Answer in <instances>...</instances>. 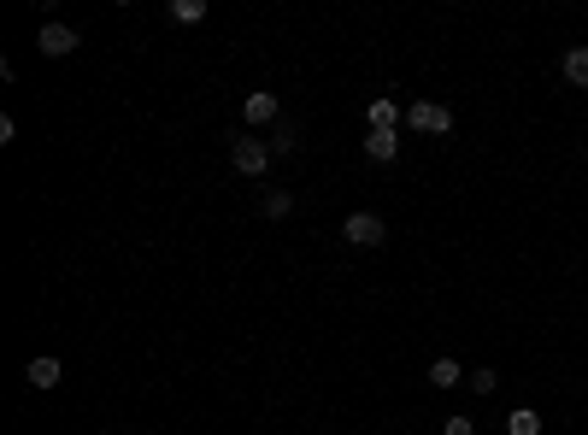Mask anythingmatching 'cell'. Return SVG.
Returning <instances> with one entry per match:
<instances>
[{
    "mask_svg": "<svg viewBox=\"0 0 588 435\" xmlns=\"http://www.w3.org/2000/svg\"><path fill=\"white\" fill-rule=\"evenodd\" d=\"M407 130H424V136H448L453 130V113L441 100H412L407 106Z\"/></svg>",
    "mask_w": 588,
    "mask_h": 435,
    "instance_id": "6da1fadb",
    "label": "cell"
},
{
    "mask_svg": "<svg viewBox=\"0 0 588 435\" xmlns=\"http://www.w3.org/2000/svg\"><path fill=\"white\" fill-rule=\"evenodd\" d=\"M341 236H348L353 247H382V236H389V230H382V218H377V212H348Z\"/></svg>",
    "mask_w": 588,
    "mask_h": 435,
    "instance_id": "7a4b0ae2",
    "label": "cell"
},
{
    "mask_svg": "<svg viewBox=\"0 0 588 435\" xmlns=\"http://www.w3.org/2000/svg\"><path fill=\"white\" fill-rule=\"evenodd\" d=\"M230 165H236L241 177H259V171H271V141H248V136H241L236 147H230Z\"/></svg>",
    "mask_w": 588,
    "mask_h": 435,
    "instance_id": "3957f363",
    "label": "cell"
},
{
    "mask_svg": "<svg viewBox=\"0 0 588 435\" xmlns=\"http://www.w3.org/2000/svg\"><path fill=\"white\" fill-rule=\"evenodd\" d=\"M36 47H42L47 59H65V54H77L83 42H77V29H71V24H42V36H36Z\"/></svg>",
    "mask_w": 588,
    "mask_h": 435,
    "instance_id": "277c9868",
    "label": "cell"
},
{
    "mask_svg": "<svg viewBox=\"0 0 588 435\" xmlns=\"http://www.w3.org/2000/svg\"><path fill=\"white\" fill-rule=\"evenodd\" d=\"M394 154H400V130H371V136H365V159L389 165Z\"/></svg>",
    "mask_w": 588,
    "mask_h": 435,
    "instance_id": "5b68a950",
    "label": "cell"
},
{
    "mask_svg": "<svg viewBox=\"0 0 588 435\" xmlns=\"http://www.w3.org/2000/svg\"><path fill=\"white\" fill-rule=\"evenodd\" d=\"M24 377H29V389H59V377H65V371H59L54 353H42V359H29V365H24Z\"/></svg>",
    "mask_w": 588,
    "mask_h": 435,
    "instance_id": "8992f818",
    "label": "cell"
},
{
    "mask_svg": "<svg viewBox=\"0 0 588 435\" xmlns=\"http://www.w3.org/2000/svg\"><path fill=\"white\" fill-rule=\"evenodd\" d=\"M241 118H248V124H277V95H265V88L248 95L241 100Z\"/></svg>",
    "mask_w": 588,
    "mask_h": 435,
    "instance_id": "52a82bcc",
    "label": "cell"
},
{
    "mask_svg": "<svg viewBox=\"0 0 588 435\" xmlns=\"http://www.w3.org/2000/svg\"><path fill=\"white\" fill-rule=\"evenodd\" d=\"M371 130H394V124H407V106H394V100H371Z\"/></svg>",
    "mask_w": 588,
    "mask_h": 435,
    "instance_id": "ba28073f",
    "label": "cell"
},
{
    "mask_svg": "<svg viewBox=\"0 0 588 435\" xmlns=\"http://www.w3.org/2000/svg\"><path fill=\"white\" fill-rule=\"evenodd\" d=\"M430 382H435V389H459V382H471V377L459 371V359H435V365H430Z\"/></svg>",
    "mask_w": 588,
    "mask_h": 435,
    "instance_id": "9c48e42d",
    "label": "cell"
},
{
    "mask_svg": "<svg viewBox=\"0 0 588 435\" xmlns=\"http://www.w3.org/2000/svg\"><path fill=\"white\" fill-rule=\"evenodd\" d=\"M165 18L171 24H200V18H206V0H171Z\"/></svg>",
    "mask_w": 588,
    "mask_h": 435,
    "instance_id": "30bf717a",
    "label": "cell"
},
{
    "mask_svg": "<svg viewBox=\"0 0 588 435\" xmlns=\"http://www.w3.org/2000/svg\"><path fill=\"white\" fill-rule=\"evenodd\" d=\"M565 83L588 88V47H571V54H565Z\"/></svg>",
    "mask_w": 588,
    "mask_h": 435,
    "instance_id": "8fae6325",
    "label": "cell"
},
{
    "mask_svg": "<svg viewBox=\"0 0 588 435\" xmlns=\"http://www.w3.org/2000/svg\"><path fill=\"white\" fill-rule=\"evenodd\" d=\"M259 212H265V218H289V212H294V195H289V188H271V195L259 200Z\"/></svg>",
    "mask_w": 588,
    "mask_h": 435,
    "instance_id": "7c38bea8",
    "label": "cell"
},
{
    "mask_svg": "<svg viewBox=\"0 0 588 435\" xmlns=\"http://www.w3.org/2000/svg\"><path fill=\"white\" fill-rule=\"evenodd\" d=\"M506 430H512V435H542V418H535L530 406H518L512 418H506Z\"/></svg>",
    "mask_w": 588,
    "mask_h": 435,
    "instance_id": "4fadbf2b",
    "label": "cell"
},
{
    "mask_svg": "<svg viewBox=\"0 0 588 435\" xmlns=\"http://www.w3.org/2000/svg\"><path fill=\"white\" fill-rule=\"evenodd\" d=\"M294 141H300V130H294V124H277V141H271V154H289Z\"/></svg>",
    "mask_w": 588,
    "mask_h": 435,
    "instance_id": "5bb4252c",
    "label": "cell"
},
{
    "mask_svg": "<svg viewBox=\"0 0 588 435\" xmlns=\"http://www.w3.org/2000/svg\"><path fill=\"white\" fill-rule=\"evenodd\" d=\"M494 382H500L494 371H471V389H476V394H494Z\"/></svg>",
    "mask_w": 588,
    "mask_h": 435,
    "instance_id": "9a60e30c",
    "label": "cell"
},
{
    "mask_svg": "<svg viewBox=\"0 0 588 435\" xmlns=\"http://www.w3.org/2000/svg\"><path fill=\"white\" fill-rule=\"evenodd\" d=\"M441 435H476V423L471 418H448V423H441Z\"/></svg>",
    "mask_w": 588,
    "mask_h": 435,
    "instance_id": "2e32d148",
    "label": "cell"
}]
</instances>
